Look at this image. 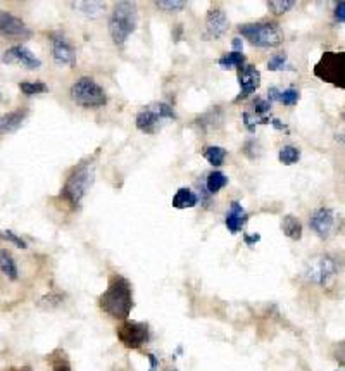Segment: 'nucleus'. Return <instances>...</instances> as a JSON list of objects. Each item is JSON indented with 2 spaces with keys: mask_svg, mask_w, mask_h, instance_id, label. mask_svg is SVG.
Instances as JSON below:
<instances>
[{
  "mask_svg": "<svg viewBox=\"0 0 345 371\" xmlns=\"http://www.w3.org/2000/svg\"><path fill=\"white\" fill-rule=\"evenodd\" d=\"M309 225H311V230H313L321 240H328L330 235L334 233L335 230V211L328 208L316 209L313 216H311Z\"/></svg>",
  "mask_w": 345,
  "mask_h": 371,
  "instance_id": "nucleus-11",
  "label": "nucleus"
},
{
  "mask_svg": "<svg viewBox=\"0 0 345 371\" xmlns=\"http://www.w3.org/2000/svg\"><path fill=\"white\" fill-rule=\"evenodd\" d=\"M299 98H301V92L295 86H289L285 92L280 93V101L283 106H295L299 102Z\"/></svg>",
  "mask_w": 345,
  "mask_h": 371,
  "instance_id": "nucleus-29",
  "label": "nucleus"
},
{
  "mask_svg": "<svg viewBox=\"0 0 345 371\" xmlns=\"http://www.w3.org/2000/svg\"><path fill=\"white\" fill-rule=\"evenodd\" d=\"M280 90L277 88V86H271V88L268 90V101L271 102V104H273L274 101H280Z\"/></svg>",
  "mask_w": 345,
  "mask_h": 371,
  "instance_id": "nucleus-38",
  "label": "nucleus"
},
{
  "mask_svg": "<svg viewBox=\"0 0 345 371\" xmlns=\"http://www.w3.org/2000/svg\"><path fill=\"white\" fill-rule=\"evenodd\" d=\"M249 221V213L245 211L244 205L240 202H232L230 205V211L227 213V218H225V225H227L230 233H238L245 228Z\"/></svg>",
  "mask_w": 345,
  "mask_h": 371,
  "instance_id": "nucleus-16",
  "label": "nucleus"
},
{
  "mask_svg": "<svg viewBox=\"0 0 345 371\" xmlns=\"http://www.w3.org/2000/svg\"><path fill=\"white\" fill-rule=\"evenodd\" d=\"M271 106L273 104H271L269 101H266V98L256 97L252 102V111L254 114H257V116H264V114H269Z\"/></svg>",
  "mask_w": 345,
  "mask_h": 371,
  "instance_id": "nucleus-33",
  "label": "nucleus"
},
{
  "mask_svg": "<svg viewBox=\"0 0 345 371\" xmlns=\"http://www.w3.org/2000/svg\"><path fill=\"white\" fill-rule=\"evenodd\" d=\"M245 61L247 59H245L244 52H230V54H225V56L217 61V64H220L223 69H233V68L240 69L247 64Z\"/></svg>",
  "mask_w": 345,
  "mask_h": 371,
  "instance_id": "nucleus-23",
  "label": "nucleus"
},
{
  "mask_svg": "<svg viewBox=\"0 0 345 371\" xmlns=\"http://www.w3.org/2000/svg\"><path fill=\"white\" fill-rule=\"evenodd\" d=\"M238 83H240V93L235 97V104L247 98L249 96L257 92L261 86V73L254 64H245L244 68L238 69Z\"/></svg>",
  "mask_w": 345,
  "mask_h": 371,
  "instance_id": "nucleus-10",
  "label": "nucleus"
},
{
  "mask_svg": "<svg viewBox=\"0 0 345 371\" xmlns=\"http://www.w3.org/2000/svg\"><path fill=\"white\" fill-rule=\"evenodd\" d=\"M344 118H345V114H344Z\"/></svg>",
  "mask_w": 345,
  "mask_h": 371,
  "instance_id": "nucleus-44",
  "label": "nucleus"
},
{
  "mask_svg": "<svg viewBox=\"0 0 345 371\" xmlns=\"http://www.w3.org/2000/svg\"><path fill=\"white\" fill-rule=\"evenodd\" d=\"M228 185V176L223 171H212L205 178V188L209 193H217Z\"/></svg>",
  "mask_w": 345,
  "mask_h": 371,
  "instance_id": "nucleus-22",
  "label": "nucleus"
},
{
  "mask_svg": "<svg viewBox=\"0 0 345 371\" xmlns=\"http://www.w3.org/2000/svg\"><path fill=\"white\" fill-rule=\"evenodd\" d=\"M0 271L9 280H18V265H16L14 258H12L9 250L0 249Z\"/></svg>",
  "mask_w": 345,
  "mask_h": 371,
  "instance_id": "nucleus-21",
  "label": "nucleus"
},
{
  "mask_svg": "<svg viewBox=\"0 0 345 371\" xmlns=\"http://www.w3.org/2000/svg\"><path fill=\"white\" fill-rule=\"evenodd\" d=\"M138 24V7L135 2L121 0L114 6L113 14L109 18V33L116 47H125L131 33L137 30Z\"/></svg>",
  "mask_w": 345,
  "mask_h": 371,
  "instance_id": "nucleus-3",
  "label": "nucleus"
},
{
  "mask_svg": "<svg viewBox=\"0 0 345 371\" xmlns=\"http://www.w3.org/2000/svg\"><path fill=\"white\" fill-rule=\"evenodd\" d=\"M0 238H4V240L11 242V244H14L16 247H19V249H26L28 244L23 240L19 235H16L12 230H0Z\"/></svg>",
  "mask_w": 345,
  "mask_h": 371,
  "instance_id": "nucleus-32",
  "label": "nucleus"
},
{
  "mask_svg": "<svg viewBox=\"0 0 345 371\" xmlns=\"http://www.w3.org/2000/svg\"><path fill=\"white\" fill-rule=\"evenodd\" d=\"M28 118V109H16L0 116V133H14Z\"/></svg>",
  "mask_w": 345,
  "mask_h": 371,
  "instance_id": "nucleus-17",
  "label": "nucleus"
},
{
  "mask_svg": "<svg viewBox=\"0 0 345 371\" xmlns=\"http://www.w3.org/2000/svg\"><path fill=\"white\" fill-rule=\"evenodd\" d=\"M238 31L244 39L259 49H274L280 47L285 40L282 26L274 21H257L245 23L238 26Z\"/></svg>",
  "mask_w": 345,
  "mask_h": 371,
  "instance_id": "nucleus-4",
  "label": "nucleus"
},
{
  "mask_svg": "<svg viewBox=\"0 0 345 371\" xmlns=\"http://www.w3.org/2000/svg\"><path fill=\"white\" fill-rule=\"evenodd\" d=\"M147 356H149V360H150V371H158V368H159L158 357H155L154 354H147Z\"/></svg>",
  "mask_w": 345,
  "mask_h": 371,
  "instance_id": "nucleus-41",
  "label": "nucleus"
},
{
  "mask_svg": "<svg viewBox=\"0 0 345 371\" xmlns=\"http://www.w3.org/2000/svg\"><path fill=\"white\" fill-rule=\"evenodd\" d=\"M268 69L269 71H283V69H292V66L287 61V54H274L273 57L268 61Z\"/></svg>",
  "mask_w": 345,
  "mask_h": 371,
  "instance_id": "nucleus-28",
  "label": "nucleus"
},
{
  "mask_svg": "<svg viewBox=\"0 0 345 371\" xmlns=\"http://www.w3.org/2000/svg\"><path fill=\"white\" fill-rule=\"evenodd\" d=\"M339 273V265L331 255L328 254H319L311 258L309 261L306 263L304 266V278L307 280L309 283H314V285L324 287L328 285L334 276Z\"/></svg>",
  "mask_w": 345,
  "mask_h": 371,
  "instance_id": "nucleus-7",
  "label": "nucleus"
},
{
  "mask_svg": "<svg viewBox=\"0 0 345 371\" xmlns=\"http://www.w3.org/2000/svg\"><path fill=\"white\" fill-rule=\"evenodd\" d=\"M335 357H336V361H339V365L345 366V344H340L339 347H336Z\"/></svg>",
  "mask_w": 345,
  "mask_h": 371,
  "instance_id": "nucleus-37",
  "label": "nucleus"
},
{
  "mask_svg": "<svg viewBox=\"0 0 345 371\" xmlns=\"http://www.w3.org/2000/svg\"><path fill=\"white\" fill-rule=\"evenodd\" d=\"M101 309L110 318L126 321L133 309V290L125 276L114 275L109 280V285L101 295Z\"/></svg>",
  "mask_w": 345,
  "mask_h": 371,
  "instance_id": "nucleus-1",
  "label": "nucleus"
},
{
  "mask_svg": "<svg viewBox=\"0 0 345 371\" xmlns=\"http://www.w3.org/2000/svg\"><path fill=\"white\" fill-rule=\"evenodd\" d=\"M202 156H204V159L211 164V166L220 168V166H223L225 161H227L228 152H227V148H223L220 146H209L204 148Z\"/></svg>",
  "mask_w": 345,
  "mask_h": 371,
  "instance_id": "nucleus-20",
  "label": "nucleus"
},
{
  "mask_svg": "<svg viewBox=\"0 0 345 371\" xmlns=\"http://www.w3.org/2000/svg\"><path fill=\"white\" fill-rule=\"evenodd\" d=\"M278 159L285 166H292V164H297L301 161V151L294 146H285L278 154Z\"/></svg>",
  "mask_w": 345,
  "mask_h": 371,
  "instance_id": "nucleus-24",
  "label": "nucleus"
},
{
  "mask_svg": "<svg viewBox=\"0 0 345 371\" xmlns=\"http://www.w3.org/2000/svg\"><path fill=\"white\" fill-rule=\"evenodd\" d=\"M172 208L175 209H192L199 204V197L195 195L190 188H178L171 200Z\"/></svg>",
  "mask_w": 345,
  "mask_h": 371,
  "instance_id": "nucleus-18",
  "label": "nucleus"
},
{
  "mask_svg": "<svg viewBox=\"0 0 345 371\" xmlns=\"http://www.w3.org/2000/svg\"><path fill=\"white\" fill-rule=\"evenodd\" d=\"M0 98H2V96H0Z\"/></svg>",
  "mask_w": 345,
  "mask_h": 371,
  "instance_id": "nucleus-43",
  "label": "nucleus"
},
{
  "mask_svg": "<svg viewBox=\"0 0 345 371\" xmlns=\"http://www.w3.org/2000/svg\"><path fill=\"white\" fill-rule=\"evenodd\" d=\"M334 16L339 23H345V0H340V2L335 4Z\"/></svg>",
  "mask_w": 345,
  "mask_h": 371,
  "instance_id": "nucleus-34",
  "label": "nucleus"
},
{
  "mask_svg": "<svg viewBox=\"0 0 345 371\" xmlns=\"http://www.w3.org/2000/svg\"><path fill=\"white\" fill-rule=\"evenodd\" d=\"M228 28L230 21L227 12L221 9V7L212 6L207 11V16H205V31L209 33L211 39H220V36H223L228 31Z\"/></svg>",
  "mask_w": 345,
  "mask_h": 371,
  "instance_id": "nucleus-14",
  "label": "nucleus"
},
{
  "mask_svg": "<svg viewBox=\"0 0 345 371\" xmlns=\"http://www.w3.org/2000/svg\"><path fill=\"white\" fill-rule=\"evenodd\" d=\"M314 76L324 83L334 85L335 88L345 90V51L324 52L321 59L314 64Z\"/></svg>",
  "mask_w": 345,
  "mask_h": 371,
  "instance_id": "nucleus-5",
  "label": "nucleus"
},
{
  "mask_svg": "<svg viewBox=\"0 0 345 371\" xmlns=\"http://www.w3.org/2000/svg\"><path fill=\"white\" fill-rule=\"evenodd\" d=\"M269 125L273 126L274 130H278V131H285V133H289V126H287L285 123H283V121H280V119H278V118L271 116V121H269Z\"/></svg>",
  "mask_w": 345,
  "mask_h": 371,
  "instance_id": "nucleus-35",
  "label": "nucleus"
},
{
  "mask_svg": "<svg viewBox=\"0 0 345 371\" xmlns=\"http://www.w3.org/2000/svg\"><path fill=\"white\" fill-rule=\"evenodd\" d=\"M155 6L159 7L161 11H168V12H176V11H182L187 6L185 0H158Z\"/></svg>",
  "mask_w": 345,
  "mask_h": 371,
  "instance_id": "nucleus-30",
  "label": "nucleus"
},
{
  "mask_svg": "<svg viewBox=\"0 0 345 371\" xmlns=\"http://www.w3.org/2000/svg\"><path fill=\"white\" fill-rule=\"evenodd\" d=\"M242 121H244V125L249 131H256L259 125H269L271 116H257V114L252 113H244L242 114Z\"/></svg>",
  "mask_w": 345,
  "mask_h": 371,
  "instance_id": "nucleus-25",
  "label": "nucleus"
},
{
  "mask_svg": "<svg viewBox=\"0 0 345 371\" xmlns=\"http://www.w3.org/2000/svg\"><path fill=\"white\" fill-rule=\"evenodd\" d=\"M118 339L121 342L123 345H125L126 349H142L143 345L149 342V327H147V323H140V321H123L121 325H119L118 330Z\"/></svg>",
  "mask_w": 345,
  "mask_h": 371,
  "instance_id": "nucleus-9",
  "label": "nucleus"
},
{
  "mask_svg": "<svg viewBox=\"0 0 345 371\" xmlns=\"http://www.w3.org/2000/svg\"><path fill=\"white\" fill-rule=\"evenodd\" d=\"M19 90L24 93V96H38V93L48 92V86L42 83V81H21L19 83Z\"/></svg>",
  "mask_w": 345,
  "mask_h": 371,
  "instance_id": "nucleus-27",
  "label": "nucleus"
},
{
  "mask_svg": "<svg viewBox=\"0 0 345 371\" xmlns=\"http://www.w3.org/2000/svg\"><path fill=\"white\" fill-rule=\"evenodd\" d=\"M163 119H176L175 109L166 102H154L137 114V128L142 133L152 135L159 130Z\"/></svg>",
  "mask_w": 345,
  "mask_h": 371,
  "instance_id": "nucleus-8",
  "label": "nucleus"
},
{
  "mask_svg": "<svg viewBox=\"0 0 345 371\" xmlns=\"http://www.w3.org/2000/svg\"><path fill=\"white\" fill-rule=\"evenodd\" d=\"M295 6H297V2H295V0H269V2H268V9L277 16L285 14V12L294 9Z\"/></svg>",
  "mask_w": 345,
  "mask_h": 371,
  "instance_id": "nucleus-26",
  "label": "nucleus"
},
{
  "mask_svg": "<svg viewBox=\"0 0 345 371\" xmlns=\"http://www.w3.org/2000/svg\"><path fill=\"white\" fill-rule=\"evenodd\" d=\"M232 47H233V52L244 51V42H242V36H235V39L232 40Z\"/></svg>",
  "mask_w": 345,
  "mask_h": 371,
  "instance_id": "nucleus-39",
  "label": "nucleus"
},
{
  "mask_svg": "<svg viewBox=\"0 0 345 371\" xmlns=\"http://www.w3.org/2000/svg\"><path fill=\"white\" fill-rule=\"evenodd\" d=\"M0 35L6 36H30V28L18 16L7 11H0Z\"/></svg>",
  "mask_w": 345,
  "mask_h": 371,
  "instance_id": "nucleus-15",
  "label": "nucleus"
},
{
  "mask_svg": "<svg viewBox=\"0 0 345 371\" xmlns=\"http://www.w3.org/2000/svg\"><path fill=\"white\" fill-rule=\"evenodd\" d=\"M244 242L250 247L256 245V244H259V242H261V235H259V233H252V235L244 233Z\"/></svg>",
  "mask_w": 345,
  "mask_h": 371,
  "instance_id": "nucleus-36",
  "label": "nucleus"
},
{
  "mask_svg": "<svg viewBox=\"0 0 345 371\" xmlns=\"http://www.w3.org/2000/svg\"><path fill=\"white\" fill-rule=\"evenodd\" d=\"M51 42H52V57H54L57 64L71 66L76 63L75 49H73V45L69 44V40L66 39L64 33L61 31L51 33Z\"/></svg>",
  "mask_w": 345,
  "mask_h": 371,
  "instance_id": "nucleus-12",
  "label": "nucleus"
},
{
  "mask_svg": "<svg viewBox=\"0 0 345 371\" xmlns=\"http://www.w3.org/2000/svg\"><path fill=\"white\" fill-rule=\"evenodd\" d=\"M93 178H96V158H85L73 168L69 176L66 178L61 195L64 197L73 208H80L83 202L86 192L92 187Z\"/></svg>",
  "mask_w": 345,
  "mask_h": 371,
  "instance_id": "nucleus-2",
  "label": "nucleus"
},
{
  "mask_svg": "<svg viewBox=\"0 0 345 371\" xmlns=\"http://www.w3.org/2000/svg\"><path fill=\"white\" fill-rule=\"evenodd\" d=\"M71 98L75 104L86 107V109H96V107L108 104V96H105L104 88L90 76L80 78L73 83Z\"/></svg>",
  "mask_w": 345,
  "mask_h": 371,
  "instance_id": "nucleus-6",
  "label": "nucleus"
},
{
  "mask_svg": "<svg viewBox=\"0 0 345 371\" xmlns=\"http://www.w3.org/2000/svg\"><path fill=\"white\" fill-rule=\"evenodd\" d=\"M2 63L4 64L19 63V64H23L26 69H38L40 66H42L38 57H36L35 54L30 51V49L24 47V45H16V47H11L9 51L4 52Z\"/></svg>",
  "mask_w": 345,
  "mask_h": 371,
  "instance_id": "nucleus-13",
  "label": "nucleus"
},
{
  "mask_svg": "<svg viewBox=\"0 0 345 371\" xmlns=\"http://www.w3.org/2000/svg\"><path fill=\"white\" fill-rule=\"evenodd\" d=\"M54 370L56 371H71V368H69V365L66 361H57L54 365Z\"/></svg>",
  "mask_w": 345,
  "mask_h": 371,
  "instance_id": "nucleus-40",
  "label": "nucleus"
},
{
  "mask_svg": "<svg viewBox=\"0 0 345 371\" xmlns=\"http://www.w3.org/2000/svg\"><path fill=\"white\" fill-rule=\"evenodd\" d=\"M282 232L290 238V240L299 242L302 238V223L294 216V214H287L282 221Z\"/></svg>",
  "mask_w": 345,
  "mask_h": 371,
  "instance_id": "nucleus-19",
  "label": "nucleus"
},
{
  "mask_svg": "<svg viewBox=\"0 0 345 371\" xmlns=\"http://www.w3.org/2000/svg\"><path fill=\"white\" fill-rule=\"evenodd\" d=\"M342 142H344V143H345V137H342Z\"/></svg>",
  "mask_w": 345,
  "mask_h": 371,
  "instance_id": "nucleus-42",
  "label": "nucleus"
},
{
  "mask_svg": "<svg viewBox=\"0 0 345 371\" xmlns=\"http://www.w3.org/2000/svg\"><path fill=\"white\" fill-rule=\"evenodd\" d=\"M78 9L83 11L86 16H97L98 12L105 9V4L104 2H80L78 4Z\"/></svg>",
  "mask_w": 345,
  "mask_h": 371,
  "instance_id": "nucleus-31",
  "label": "nucleus"
}]
</instances>
